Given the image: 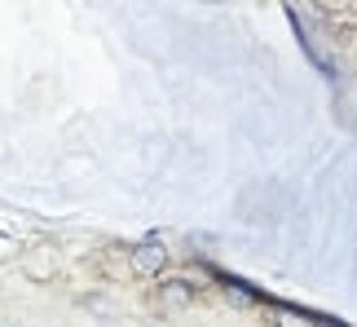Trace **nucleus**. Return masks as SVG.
Masks as SVG:
<instances>
[{
  "mask_svg": "<svg viewBox=\"0 0 357 327\" xmlns=\"http://www.w3.org/2000/svg\"><path fill=\"white\" fill-rule=\"evenodd\" d=\"M132 270L137 275H163V270H168V248H163L159 239H146V243H137L132 248Z\"/></svg>",
  "mask_w": 357,
  "mask_h": 327,
  "instance_id": "obj_1",
  "label": "nucleus"
},
{
  "mask_svg": "<svg viewBox=\"0 0 357 327\" xmlns=\"http://www.w3.org/2000/svg\"><path fill=\"white\" fill-rule=\"evenodd\" d=\"M159 296H163V301H172V305H185L190 296H195V288L181 283V279H159Z\"/></svg>",
  "mask_w": 357,
  "mask_h": 327,
  "instance_id": "obj_2",
  "label": "nucleus"
},
{
  "mask_svg": "<svg viewBox=\"0 0 357 327\" xmlns=\"http://www.w3.org/2000/svg\"><path fill=\"white\" fill-rule=\"evenodd\" d=\"M273 327H313V323L300 319V314H282V310H278V314H273Z\"/></svg>",
  "mask_w": 357,
  "mask_h": 327,
  "instance_id": "obj_3",
  "label": "nucleus"
},
{
  "mask_svg": "<svg viewBox=\"0 0 357 327\" xmlns=\"http://www.w3.org/2000/svg\"><path fill=\"white\" fill-rule=\"evenodd\" d=\"M0 327H5V323H0Z\"/></svg>",
  "mask_w": 357,
  "mask_h": 327,
  "instance_id": "obj_4",
  "label": "nucleus"
}]
</instances>
